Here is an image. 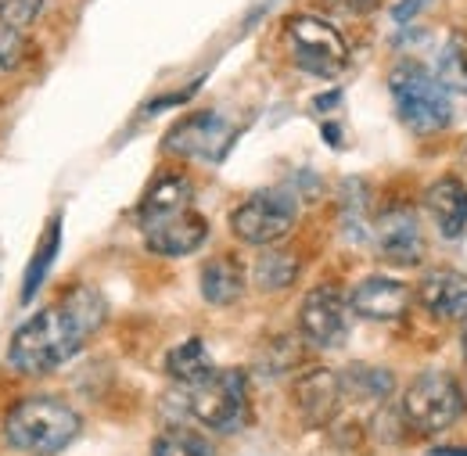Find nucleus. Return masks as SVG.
<instances>
[{"label": "nucleus", "mask_w": 467, "mask_h": 456, "mask_svg": "<svg viewBox=\"0 0 467 456\" xmlns=\"http://www.w3.org/2000/svg\"><path fill=\"white\" fill-rule=\"evenodd\" d=\"M58 241H61V220L55 216V220H51V227L44 230V241L36 244V255H33L29 270H26V281H22V302H29V298L40 291L44 277H47V270H51V263H55V255H58Z\"/></svg>", "instance_id": "20"}, {"label": "nucleus", "mask_w": 467, "mask_h": 456, "mask_svg": "<svg viewBox=\"0 0 467 456\" xmlns=\"http://www.w3.org/2000/svg\"><path fill=\"white\" fill-rule=\"evenodd\" d=\"M79 428H83L79 413L72 406H65L61 399H26L7 413L4 435L22 453L47 456L72 446Z\"/></svg>", "instance_id": "2"}, {"label": "nucleus", "mask_w": 467, "mask_h": 456, "mask_svg": "<svg viewBox=\"0 0 467 456\" xmlns=\"http://www.w3.org/2000/svg\"><path fill=\"white\" fill-rule=\"evenodd\" d=\"M213 370H216V363H213L209 348L198 342V338H191V342H180L173 352L166 356V374L173 378L176 385H183V389H191V385L205 381Z\"/></svg>", "instance_id": "18"}, {"label": "nucleus", "mask_w": 467, "mask_h": 456, "mask_svg": "<svg viewBox=\"0 0 467 456\" xmlns=\"http://www.w3.org/2000/svg\"><path fill=\"white\" fill-rule=\"evenodd\" d=\"M255 285L263 291H288L298 281V259L292 252H281V248H270L255 259V270H252Z\"/></svg>", "instance_id": "19"}, {"label": "nucleus", "mask_w": 467, "mask_h": 456, "mask_svg": "<svg viewBox=\"0 0 467 456\" xmlns=\"http://www.w3.org/2000/svg\"><path fill=\"white\" fill-rule=\"evenodd\" d=\"M342 389L352 392L356 399H385L392 389V374L389 370H374V367H352L342 378Z\"/></svg>", "instance_id": "23"}, {"label": "nucleus", "mask_w": 467, "mask_h": 456, "mask_svg": "<svg viewBox=\"0 0 467 456\" xmlns=\"http://www.w3.org/2000/svg\"><path fill=\"white\" fill-rule=\"evenodd\" d=\"M439 79L446 90L467 94V33H453L439 55Z\"/></svg>", "instance_id": "21"}, {"label": "nucleus", "mask_w": 467, "mask_h": 456, "mask_svg": "<svg viewBox=\"0 0 467 456\" xmlns=\"http://www.w3.org/2000/svg\"><path fill=\"white\" fill-rule=\"evenodd\" d=\"M244 295V270L234 255H216L202 266V298L209 306H234Z\"/></svg>", "instance_id": "17"}, {"label": "nucleus", "mask_w": 467, "mask_h": 456, "mask_svg": "<svg viewBox=\"0 0 467 456\" xmlns=\"http://www.w3.org/2000/svg\"><path fill=\"white\" fill-rule=\"evenodd\" d=\"M205 237H209V223H205L194 209H180L173 216L155 220V223L144 227L148 248H151L155 255H170V259L198 252V248L205 244Z\"/></svg>", "instance_id": "12"}, {"label": "nucleus", "mask_w": 467, "mask_h": 456, "mask_svg": "<svg viewBox=\"0 0 467 456\" xmlns=\"http://www.w3.org/2000/svg\"><path fill=\"white\" fill-rule=\"evenodd\" d=\"M288 44H292L295 65L302 72H309V76L331 79V76H338L349 65L346 36L331 22H324L317 15H295V18H288Z\"/></svg>", "instance_id": "6"}, {"label": "nucleus", "mask_w": 467, "mask_h": 456, "mask_svg": "<svg viewBox=\"0 0 467 456\" xmlns=\"http://www.w3.org/2000/svg\"><path fill=\"white\" fill-rule=\"evenodd\" d=\"M22 61H26V40H22V33L15 26H4L0 22V76L15 72Z\"/></svg>", "instance_id": "24"}, {"label": "nucleus", "mask_w": 467, "mask_h": 456, "mask_svg": "<svg viewBox=\"0 0 467 456\" xmlns=\"http://www.w3.org/2000/svg\"><path fill=\"white\" fill-rule=\"evenodd\" d=\"M298 327L313 348H338L349 335L346 298L335 287H313L298 309Z\"/></svg>", "instance_id": "8"}, {"label": "nucleus", "mask_w": 467, "mask_h": 456, "mask_svg": "<svg viewBox=\"0 0 467 456\" xmlns=\"http://www.w3.org/2000/svg\"><path fill=\"white\" fill-rule=\"evenodd\" d=\"M389 87H392V101H396V112L407 122L413 133H439L453 122V101H450V90L442 87V79L435 72H428L424 65L417 61H403L392 76H389Z\"/></svg>", "instance_id": "3"}, {"label": "nucleus", "mask_w": 467, "mask_h": 456, "mask_svg": "<svg viewBox=\"0 0 467 456\" xmlns=\"http://www.w3.org/2000/svg\"><path fill=\"white\" fill-rule=\"evenodd\" d=\"M187 409L205 428L231 435L248 424V413H252L248 378L241 370H213L205 381L187 389Z\"/></svg>", "instance_id": "4"}, {"label": "nucleus", "mask_w": 467, "mask_h": 456, "mask_svg": "<svg viewBox=\"0 0 467 456\" xmlns=\"http://www.w3.org/2000/svg\"><path fill=\"white\" fill-rule=\"evenodd\" d=\"M298 205L288 191H255L252 198H244L231 216V230L237 241L255 244V248H270L277 244L285 233H292Z\"/></svg>", "instance_id": "7"}, {"label": "nucleus", "mask_w": 467, "mask_h": 456, "mask_svg": "<svg viewBox=\"0 0 467 456\" xmlns=\"http://www.w3.org/2000/svg\"><path fill=\"white\" fill-rule=\"evenodd\" d=\"M40 7H44V0H0V22L26 29L40 15Z\"/></svg>", "instance_id": "25"}, {"label": "nucleus", "mask_w": 467, "mask_h": 456, "mask_svg": "<svg viewBox=\"0 0 467 456\" xmlns=\"http://www.w3.org/2000/svg\"><path fill=\"white\" fill-rule=\"evenodd\" d=\"M374 241H378V252L396 266H417L428 252L424 233H420V220L410 209L381 212L378 223H374Z\"/></svg>", "instance_id": "11"}, {"label": "nucleus", "mask_w": 467, "mask_h": 456, "mask_svg": "<svg viewBox=\"0 0 467 456\" xmlns=\"http://www.w3.org/2000/svg\"><path fill=\"white\" fill-rule=\"evenodd\" d=\"M352 313L363 316V320H374V324H392V320H403L410 309V287L403 281H392V277H367L352 287L349 298Z\"/></svg>", "instance_id": "13"}, {"label": "nucleus", "mask_w": 467, "mask_h": 456, "mask_svg": "<svg viewBox=\"0 0 467 456\" xmlns=\"http://www.w3.org/2000/svg\"><path fill=\"white\" fill-rule=\"evenodd\" d=\"M464 356H467V327H464Z\"/></svg>", "instance_id": "29"}, {"label": "nucleus", "mask_w": 467, "mask_h": 456, "mask_svg": "<svg viewBox=\"0 0 467 456\" xmlns=\"http://www.w3.org/2000/svg\"><path fill=\"white\" fill-rule=\"evenodd\" d=\"M151 456H216L213 453V442L191 428H170L155 439Z\"/></svg>", "instance_id": "22"}, {"label": "nucleus", "mask_w": 467, "mask_h": 456, "mask_svg": "<svg viewBox=\"0 0 467 456\" xmlns=\"http://www.w3.org/2000/svg\"><path fill=\"white\" fill-rule=\"evenodd\" d=\"M234 140V126L227 119H220L216 112H202L191 115L183 122H176L173 130L166 133V148L173 155L183 159H205V162H216L227 155Z\"/></svg>", "instance_id": "9"}, {"label": "nucleus", "mask_w": 467, "mask_h": 456, "mask_svg": "<svg viewBox=\"0 0 467 456\" xmlns=\"http://www.w3.org/2000/svg\"><path fill=\"white\" fill-rule=\"evenodd\" d=\"M342 396H346L342 378L335 370H327V367H313V370L298 374L292 385L295 409L309 428L331 424L338 417V409H342Z\"/></svg>", "instance_id": "10"}, {"label": "nucleus", "mask_w": 467, "mask_h": 456, "mask_svg": "<svg viewBox=\"0 0 467 456\" xmlns=\"http://www.w3.org/2000/svg\"><path fill=\"white\" fill-rule=\"evenodd\" d=\"M191 198H194L191 180H183V176H176V172H166V176H159V180L151 183V191L144 194L137 220H140V227H148V223H155V220H166V216H173L180 209H191Z\"/></svg>", "instance_id": "16"}, {"label": "nucleus", "mask_w": 467, "mask_h": 456, "mask_svg": "<svg viewBox=\"0 0 467 456\" xmlns=\"http://www.w3.org/2000/svg\"><path fill=\"white\" fill-rule=\"evenodd\" d=\"M424 209L431 212L435 227L442 230V237L457 241L467 227V187L457 176H442L428 187L424 194Z\"/></svg>", "instance_id": "15"}, {"label": "nucleus", "mask_w": 467, "mask_h": 456, "mask_svg": "<svg viewBox=\"0 0 467 456\" xmlns=\"http://www.w3.org/2000/svg\"><path fill=\"white\" fill-rule=\"evenodd\" d=\"M424 4H428V0H403V4L392 11V18H396V22H407V18H413V15H417Z\"/></svg>", "instance_id": "26"}, {"label": "nucleus", "mask_w": 467, "mask_h": 456, "mask_svg": "<svg viewBox=\"0 0 467 456\" xmlns=\"http://www.w3.org/2000/svg\"><path fill=\"white\" fill-rule=\"evenodd\" d=\"M105 324V302L98 291L79 287L65 302L40 309L33 320H26L7 345V359L22 374H47L72 359L87 338Z\"/></svg>", "instance_id": "1"}, {"label": "nucleus", "mask_w": 467, "mask_h": 456, "mask_svg": "<svg viewBox=\"0 0 467 456\" xmlns=\"http://www.w3.org/2000/svg\"><path fill=\"white\" fill-rule=\"evenodd\" d=\"M424 456H467V446H442V450H431Z\"/></svg>", "instance_id": "27"}, {"label": "nucleus", "mask_w": 467, "mask_h": 456, "mask_svg": "<svg viewBox=\"0 0 467 456\" xmlns=\"http://www.w3.org/2000/svg\"><path fill=\"white\" fill-rule=\"evenodd\" d=\"M464 389L457 385V378L442 374V370H428L420 378H413V385L403 396V420L420 435H435L453 428L464 417Z\"/></svg>", "instance_id": "5"}, {"label": "nucleus", "mask_w": 467, "mask_h": 456, "mask_svg": "<svg viewBox=\"0 0 467 456\" xmlns=\"http://www.w3.org/2000/svg\"><path fill=\"white\" fill-rule=\"evenodd\" d=\"M338 7H370V0H331Z\"/></svg>", "instance_id": "28"}, {"label": "nucleus", "mask_w": 467, "mask_h": 456, "mask_svg": "<svg viewBox=\"0 0 467 456\" xmlns=\"http://www.w3.org/2000/svg\"><path fill=\"white\" fill-rule=\"evenodd\" d=\"M417 298L442 324L467 320V274H461V270H428L417 285Z\"/></svg>", "instance_id": "14"}]
</instances>
